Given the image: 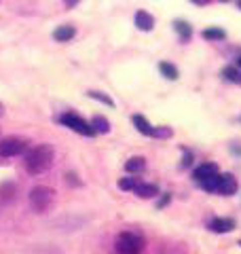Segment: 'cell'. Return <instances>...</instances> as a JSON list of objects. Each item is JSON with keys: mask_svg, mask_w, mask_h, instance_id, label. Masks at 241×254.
<instances>
[{"mask_svg": "<svg viewBox=\"0 0 241 254\" xmlns=\"http://www.w3.org/2000/svg\"><path fill=\"white\" fill-rule=\"evenodd\" d=\"M55 153L49 144H40L34 146L23 153V165H26V172L32 174V176H38V174L47 172L53 165Z\"/></svg>", "mask_w": 241, "mask_h": 254, "instance_id": "cell-1", "label": "cell"}, {"mask_svg": "<svg viewBox=\"0 0 241 254\" xmlns=\"http://www.w3.org/2000/svg\"><path fill=\"white\" fill-rule=\"evenodd\" d=\"M30 205L32 210L38 212V214H45L53 208L55 203V190L51 187H34L30 190Z\"/></svg>", "mask_w": 241, "mask_h": 254, "instance_id": "cell-2", "label": "cell"}, {"mask_svg": "<svg viewBox=\"0 0 241 254\" xmlns=\"http://www.w3.org/2000/svg\"><path fill=\"white\" fill-rule=\"evenodd\" d=\"M144 237L138 235V233H120L117 240H115V250L120 252V254H135V252H142L144 250Z\"/></svg>", "mask_w": 241, "mask_h": 254, "instance_id": "cell-3", "label": "cell"}, {"mask_svg": "<svg viewBox=\"0 0 241 254\" xmlns=\"http://www.w3.org/2000/svg\"><path fill=\"white\" fill-rule=\"evenodd\" d=\"M61 123L66 125V127H70L72 131L80 133V136H87V138L95 136V129L91 127V123H85L83 119H80V117H76L74 113H68V115H63V117H61Z\"/></svg>", "mask_w": 241, "mask_h": 254, "instance_id": "cell-4", "label": "cell"}, {"mask_svg": "<svg viewBox=\"0 0 241 254\" xmlns=\"http://www.w3.org/2000/svg\"><path fill=\"white\" fill-rule=\"evenodd\" d=\"M28 150V142L21 138H4L0 140V157H19Z\"/></svg>", "mask_w": 241, "mask_h": 254, "instance_id": "cell-5", "label": "cell"}, {"mask_svg": "<svg viewBox=\"0 0 241 254\" xmlns=\"http://www.w3.org/2000/svg\"><path fill=\"white\" fill-rule=\"evenodd\" d=\"M237 190V180L231 176V174H222L218 176V187H216V193L220 195H233Z\"/></svg>", "mask_w": 241, "mask_h": 254, "instance_id": "cell-6", "label": "cell"}, {"mask_svg": "<svg viewBox=\"0 0 241 254\" xmlns=\"http://www.w3.org/2000/svg\"><path fill=\"white\" fill-rule=\"evenodd\" d=\"M218 174V165L216 163H201L199 168H195V172H192V178L199 180V182H203L207 178H212Z\"/></svg>", "mask_w": 241, "mask_h": 254, "instance_id": "cell-7", "label": "cell"}, {"mask_svg": "<svg viewBox=\"0 0 241 254\" xmlns=\"http://www.w3.org/2000/svg\"><path fill=\"white\" fill-rule=\"evenodd\" d=\"M210 229L214 233H229L235 229V220L233 218H214L210 222Z\"/></svg>", "mask_w": 241, "mask_h": 254, "instance_id": "cell-8", "label": "cell"}, {"mask_svg": "<svg viewBox=\"0 0 241 254\" xmlns=\"http://www.w3.org/2000/svg\"><path fill=\"white\" fill-rule=\"evenodd\" d=\"M135 26H138V30H142V32H150L155 28V19H152V15L146 11H138L135 13Z\"/></svg>", "mask_w": 241, "mask_h": 254, "instance_id": "cell-9", "label": "cell"}, {"mask_svg": "<svg viewBox=\"0 0 241 254\" xmlns=\"http://www.w3.org/2000/svg\"><path fill=\"white\" fill-rule=\"evenodd\" d=\"M133 125H135V129H138L140 133H144V136H150V138H155V127H152L146 119H144L142 115H135L133 119Z\"/></svg>", "mask_w": 241, "mask_h": 254, "instance_id": "cell-10", "label": "cell"}, {"mask_svg": "<svg viewBox=\"0 0 241 254\" xmlns=\"http://www.w3.org/2000/svg\"><path fill=\"white\" fill-rule=\"evenodd\" d=\"M74 34H76V30L72 28V26H60L58 30L53 32V38L58 43H68V41H72L74 38Z\"/></svg>", "mask_w": 241, "mask_h": 254, "instance_id": "cell-11", "label": "cell"}, {"mask_svg": "<svg viewBox=\"0 0 241 254\" xmlns=\"http://www.w3.org/2000/svg\"><path fill=\"white\" fill-rule=\"evenodd\" d=\"M135 195L138 197H142V199H150V197H155V195H159V189L155 187V185H135Z\"/></svg>", "mask_w": 241, "mask_h": 254, "instance_id": "cell-12", "label": "cell"}, {"mask_svg": "<svg viewBox=\"0 0 241 254\" xmlns=\"http://www.w3.org/2000/svg\"><path fill=\"white\" fill-rule=\"evenodd\" d=\"M144 168H146V159H144V157H131L129 161L125 163V170L129 172V174H138Z\"/></svg>", "mask_w": 241, "mask_h": 254, "instance_id": "cell-13", "label": "cell"}, {"mask_svg": "<svg viewBox=\"0 0 241 254\" xmlns=\"http://www.w3.org/2000/svg\"><path fill=\"white\" fill-rule=\"evenodd\" d=\"M91 127L95 129V133H108L110 131V123L104 117H100V115L91 119Z\"/></svg>", "mask_w": 241, "mask_h": 254, "instance_id": "cell-14", "label": "cell"}, {"mask_svg": "<svg viewBox=\"0 0 241 254\" xmlns=\"http://www.w3.org/2000/svg\"><path fill=\"white\" fill-rule=\"evenodd\" d=\"M159 70L167 78H172V81H174V78H178V70H176V66H172V64H167V62H161L159 64Z\"/></svg>", "mask_w": 241, "mask_h": 254, "instance_id": "cell-15", "label": "cell"}, {"mask_svg": "<svg viewBox=\"0 0 241 254\" xmlns=\"http://www.w3.org/2000/svg\"><path fill=\"white\" fill-rule=\"evenodd\" d=\"M203 38H207V41H222V38H224V32H222V30H216V28L203 30Z\"/></svg>", "mask_w": 241, "mask_h": 254, "instance_id": "cell-16", "label": "cell"}, {"mask_svg": "<svg viewBox=\"0 0 241 254\" xmlns=\"http://www.w3.org/2000/svg\"><path fill=\"white\" fill-rule=\"evenodd\" d=\"M176 30H178L180 34H182L184 41H188V38H190V28H188L186 21H176Z\"/></svg>", "mask_w": 241, "mask_h": 254, "instance_id": "cell-17", "label": "cell"}, {"mask_svg": "<svg viewBox=\"0 0 241 254\" xmlns=\"http://www.w3.org/2000/svg\"><path fill=\"white\" fill-rule=\"evenodd\" d=\"M119 189L120 190H133L135 189V180L133 178H120L119 180Z\"/></svg>", "mask_w": 241, "mask_h": 254, "instance_id": "cell-18", "label": "cell"}, {"mask_svg": "<svg viewBox=\"0 0 241 254\" xmlns=\"http://www.w3.org/2000/svg\"><path fill=\"white\" fill-rule=\"evenodd\" d=\"M89 95H91V98H95V100L104 102V104H108V106H112V104H115V102H112L110 98H106V95H102V93H98V91H91Z\"/></svg>", "mask_w": 241, "mask_h": 254, "instance_id": "cell-19", "label": "cell"}, {"mask_svg": "<svg viewBox=\"0 0 241 254\" xmlns=\"http://www.w3.org/2000/svg\"><path fill=\"white\" fill-rule=\"evenodd\" d=\"M224 76L231 78V81H237V72H235L233 68H227V70H224Z\"/></svg>", "mask_w": 241, "mask_h": 254, "instance_id": "cell-20", "label": "cell"}, {"mask_svg": "<svg viewBox=\"0 0 241 254\" xmlns=\"http://www.w3.org/2000/svg\"><path fill=\"white\" fill-rule=\"evenodd\" d=\"M76 2H80V0H66V6H68V9H72Z\"/></svg>", "mask_w": 241, "mask_h": 254, "instance_id": "cell-21", "label": "cell"}, {"mask_svg": "<svg viewBox=\"0 0 241 254\" xmlns=\"http://www.w3.org/2000/svg\"><path fill=\"white\" fill-rule=\"evenodd\" d=\"M192 2H195V4H207L210 0H192Z\"/></svg>", "mask_w": 241, "mask_h": 254, "instance_id": "cell-22", "label": "cell"}, {"mask_svg": "<svg viewBox=\"0 0 241 254\" xmlns=\"http://www.w3.org/2000/svg\"><path fill=\"white\" fill-rule=\"evenodd\" d=\"M2 115H4V106H2V104H0V117H2Z\"/></svg>", "mask_w": 241, "mask_h": 254, "instance_id": "cell-23", "label": "cell"}, {"mask_svg": "<svg viewBox=\"0 0 241 254\" xmlns=\"http://www.w3.org/2000/svg\"><path fill=\"white\" fill-rule=\"evenodd\" d=\"M237 4H239V9H241V0H239V2H237Z\"/></svg>", "mask_w": 241, "mask_h": 254, "instance_id": "cell-24", "label": "cell"}, {"mask_svg": "<svg viewBox=\"0 0 241 254\" xmlns=\"http://www.w3.org/2000/svg\"><path fill=\"white\" fill-rule=\"evenodd\" d=\"M239 66H241V60H239Z\"/></svg>", "mask_w": 241, "mask_h": 254, "instance_id": "cell-25", "label": "cell"}, {"mask_svg": "<svg viewBox=\"0 0 241 254\" xmlns=\"http://www.w3.org/2000/svg\"><path fill=\"white\" fill-rule=\"evenodd\" d=\"M239 246H241V244H239Z\"/></svg>", "mask_w": 241, "mask_h": 254, "instance_id": "cell-26", "label": "cell"}]
</instances>
